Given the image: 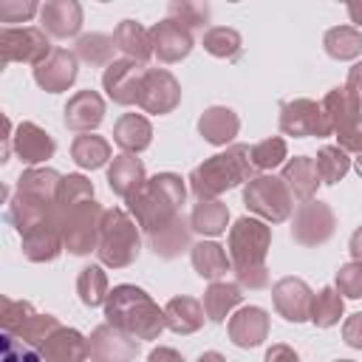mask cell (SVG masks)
Masks as SVG:
<instances>
[{"label":"cell","instance_id":"1","mask_svg":"<svg viewBox=\"0 0 362 362\" xmlns=\"http://www.w3.org/2000/svg\"><path fill=\"white\" fill-rule=\"evenodd\" d=\"M269 246H272V226L266 221L243 215L235 221V226H229V260L240 288L260 291L269 286V269H266Z\"/></svg>","mask_w":362,"mask_h":362},{"label":"cell","instance_id":"2","mask_svg":"<svg viewBox=\"0 0 362 362\" xmlns=\"http://www.w3.org/2000/svg\"><path fill=\"white\" fill-rule=\"evenodd\" d=\"M255 178V164H252V147L249 144H229L223 153H215L204 158L192 173H189V189L198 201H215L221 192L249 184Z\"/></svg>","mask_w":362,"mask_h":362},{"label":"cell","instance_id":"3","mask_svg":"<svg viewBox=\"0 0 362 362\" xmlns=\"http://www.w3.org/2000/svg\"><path fill=\"white\" fill-rule=\"evenodd\" d=\"M105 317L110 325L122 328L136 339H158V334L167 328L164 308H158V303L144 288L130 283L110 288L105 303Z\"/></svg>","mask_w":362,"mask_h":362},{"label":"cell","instance_id":"4","mask_svg":"<svg viewBox=\"0 0 362 362\" xmlns=\"http://www.w3.org/2000/svg\"><path fill=\"white\" fill-rule=\"evenodd\" d=\"M187 198V187L181 181V175L175 173H158L153 178H147V184L141 187V192L136 198L127 201L133 221L139 223V229L144 235L164 229L167 223H173L181 215Z\"/></svg>","mask_w":362,"mask_h":362},{"label":"cell","instance_id":"5","mask_svg":"<svg viewBox=\"0 0 362 362\" xmlns=\"http://www.w3.org/2000/svg\"><path fill=\"white\" fill-rule=\"evenodd\" d=\"M139 252H141L139 223L119 206L105 209L102 235H99V246H96V255H99L102 266L127 269L130 263H136Z\"/></svg>","mask_w":362,"mask_h":362},{"label":"cell","instance_id":"6","mask_svg":"<svg viewBox=\"0 0 362 362\" xmlns=\"http://www.w3.org/2000/svg\"><path fill=\"white\" fill-rule=\"evenodd\" d=\"M102 218H105V206L90 198L82 201L65 212H57V223L62 232V243L71 255H90L99 246V235H102Z\"/></svg>","mask_w":362,"mask_h":362},{"label":"cell","instance_id":"7","mask_svg":"<svg viewBox=\"0 0 362 362\" xmlns=\"http://www.w3.org/2000/svg\"><path fill=\"white\" fill-rule=\"evenodd\" d=\"M243 204L266 223H283L294 209V198L280 175H255L243 187Z\"/></svg>","mask_w":362,"mask_h":362},{"label":"cell","instance_id":"8","mask_svg":"<svg viewBox=\"0 0 362 362\" xmlns=\"http://www.w3.org/2000/svg\"><path fill=\"white\" fill-rule=\"evenodd\" d=\"M331 130L337 133V141L345 153H362V107L348 96L345 85L342 88H331L325 93V99L320 102Z\"/></svg>","mask_w":362,"mask_h":362},{"label":"cell","instance_id":"9","mask_svg":"<svg viewBox=\"0 0 362 362\" xmlns=\"http://www.w3.org/2000/svg\"><path fill=\"white\" fill-rule=\"evenodd\" d=\"M51 51L54 48H51L48 34L42 28H34V25H23V28L6 25L0 31V57H3V65H8V62H31L37 68Z\"/></svg>","mask_w":362,"mask_h":362},{"label":"cell","instance_id":"10","mask_svg":"<svg viewBox=\"0 0 362 362\" xmlns=\"http://www.w3.org/2000/svg\"><path fill=\"white\" fill-rule=\"evenodd\" d=\"M337 229V215L325 201H305L297 206L294 221H291V238L300 246H322Z\"/></svg>","mask_w":362,"mask_h":362},{"label":"cell","instance_id":"11","mask_svg":"<svg viewBox=\"0 0 362 362\" xmlns=\"http://www.w3.org/2000/svg\"><path fill=\"white\" fill-rule=\"evenodd\" d=\"M280 130L294 139L305 136H331V122L320 102L314 99H291L280 105Z\"/></svg>","mask_w":362,"mask_h":362},{"label":"cell","instance_id":"12","mask_svg":"<svg viewBox=\"0 0 362 362\" xmlns=\"http://www.w3.org/2000/svg\"><path fill=\"white\" fill-rule=\"evenodd\" d=\"M181 102V85L178 79L164 68H147L139 90V107L153 116L173 113Z\"/></svg>","mask_w":362,"mask_h":362},{"label":"cell","instance_id":"13","mask_svg":"<svg viewBox=\"0 0 362 362\" xmlns=\"http://www.w3.org/2000/svg\"><path fill=\"white\" fill-rule=\"evenodd\" d=\"M88 354L93 362H133L139 354V339L124 334L122 328L105 322V325L90 331Z\"/></svg>","mask_w":362,"mask_h":362},{"label":"cell","instance_id":"14","mask_svg":"<svg viewBox=\"0 0 362 362\" xmlns=\"http://www.w3.org/2000/svg\"><path fill=\"white\" fill-rule=\"evenodd\" d=\"M144 65L133 59H113L102 74V88L116 105H139V90L144 79Z\"/></svg>","mask_w":362,"mask_h":362},{"label":"cell","instance_id":"15","mask_svg":"<svg viewBox=\"0 0 362 362\" xmlns=\"http://www.w3.org/2000/svg\"><path fill=\"white\" fill-rule=\"evenodd\" d=\"M272 303H274V308H277V314L283 320H288V322H305V320H311L314 291L300 277H280L272 286Z\"/></svg>","mask_w":362,"mask_h":362},{"label":"cell","instance_id":"16","mask_svg":"<svg viewBox=\"0 0 362 362\" xmlns=\"http://www.w3.org/2000/svg\"><path fill=\"white\" fill-rule=\"evenodd\" d=\"M79 74V59L68 48H54L37 68H34V82L48 90V93H62L76 82Z\"/></svg>","mask_w":362,"mask_h":362},{"label":"cell","instance_id":"17","mask_svg":"<svg viewBox=\"0 0 362 362\" xmlns=\"http://www.w3.org/2000/svg\"><path fill=\"white\" fill-rule=\"evenodd\" d=\"M11 150L14 156L28 164V167H37L42 161H48L54 153H57V144L51 139L48 130H42L40 124L34 122H20L14 127V136H11Z\"/></svg>","mask_w":362,"mask_h":362},{"label":"cell","instance_id":"18","mask_svg":"<svg viewBox=\"0 0 362 362\" xmlns=\"http://www.w3.org/2000/svg\"><path fill=\"white\" fill-rule=\"evenodd\" d=\"M150 42H153V54L161 62H181L189 51H192V31H187L181 23L175 20H161L150 28Z\"/></svg>","mask_w":362,"mask_h":362},{"label":"cell","instance_id":"19","mask_svg":"<svg viewBox=\"0 0 362 362\" xmlns=\"http://www.w3.org/2000/svg\"><path fill=\"white\" fill-rule=\"evenodd\" d=\"M102 119H105V99L90 88L76 90L65 102V127L79 136L96 130L102 124Z\"/></svg>","mask_w":362,"mask_h":362},{"label":"cell","instance_id":"20","mask_svg":"<svg viewBox=\"0 0 362 362\" xmlns=\"http://www.w3.org/2000/svg\"><path fill=\"white\" fill-rule=\"evenodd\" d=\"M20 246H23V255L31 263H51V260H57L62 255V249H65L57 215L51 221H45V223L28 229L25 235H20Z\"/></svg>","mask_w":362,"mask_h":362},{"label":"cell","instance_id":"21","mask_svg":"<svg viewBox=\"0 0 362 362\" xmlns=\"http://www.w3.org/2000/svg\"><path fill=\"white\" fill-rule=\"evenodd\" d=\"M226 331L238 348H257L269 337V314L260 305H243L229 317Z\"/></svg>","mask_w":362,"mask_h":362},{"label":"cell","instance_id":"22","mask_svg":"<svg viewBox=\"0 0 362 362\" xmlns=\"http://www.w3.org/2000/svg\"><path fill=\"white\" fill-rule=\"evenodd\" d=\"M147 184L144 175V164L133 156V153H122L110 161L107 167V187L113 189V195H119L122 201H130L141 192V187Z\"/></svg>","mask_w":362,"mask_h":362},{"label":"cell","instance_id":"23","mask_svg":"<svg viewBox=\"0 0 362 362\" xmlns=\"http://www.w3.org/2000/svg\"><path fill=\"white\" fill-rule=\"evenodd\" d=\"M40 23L51 37H74L82 28V6L76 0H48L45 6H40Z\"/></svg>","mask_w":362,"mask_h":362},{"label":"cell","instance_id":"24","mask_svg":"<svg viewBox=\"0 0 362 362\" xmlns=\"http://www.w3.org/2000/svg\"><path fill=\"white\" fill-rule=\"evenodd\" d=\"M280 178L286 181V187H288V192H291V198H294L297 204L311 201L314 192H317V187L322 184V181H320V173H317V164H314V158H308V156H294V158H288V161L283 164Z\"/></svg>","mask_w":362,"mask_h":362},{"label":"cell","instance_id":"25","mask_svg":"<svg viewBox=\"0 0 362 362\" xmlns=\"http://www.w3.org/2000/svg\"><path fill=\"white\" fill-rule=\"evenodd\" d=\"M40 356H42V362H85V359H90L88 339L76 328H65V325H59L48 337V342L40 348Z\"/></svg>","mask_w":362,"mask_h":362},{"label":"cell","instance_id":"26","mask_svg":"<svg viewBox=\"0 0 362 362\" xmlns=\"http://www.w3.org/2000/svg\"><path fill=\"white\" fill-rule=\"evenodd\" d=\"M147 246L153 249L156 257H164V260H173V257L184 255L187 249H192V226H189V221L184 215H178L164 229L150 232L147 235Z\"/></svg>","mask_w":362,"mask_h":362},{"label":"cell","instance_id":"27","mask_svg":"<svg viewBox=\"0 0 362 362\" xmlns=\"http://www.w3.org/2000/svg\"><path fill=\"white\" fill-rule=\"evenodd\" d=\"M240 130V119L232 107H223V105H212L201 113L198 119V133L204 136V141L215 144V147H223L229 144Z\"/></svg>","mask_w":362,"mask_h":362},{"label":"cell","instance_id":"28","mask_svg":"<svg viewBox=\"0 0 362 362\" xmlns=\"http://www.w3.org/2000/svg\"><path fill=\"white\" fill-rule=\"evenodd\" d=\"M57 212H54V204L48 201H37V198H28V195H20L14 192V198L8 201V212H6V221L20 232L25 235L28 229L51 221Z\"/></svg>","mask_w":362,"mask_h":362},{"label":"cell","instance_id":"29","mask_svg":"<svg viewBox=\"0 0 362 362\" xmlns=\"http://www.w3.org/2000/svg\"><path fill=\"white\" fill-rule=\"evenodd\" d=\"M204 317H206L204 303H198L195 297H187V294L173 297L164 305V322H167V328L173 334H184V337L195 334L204 325Z\"/></svg>","mask_w":362,"mask_h":362},{"label":"cell","instance_id":"30","mask_svg":"<svg viewBox=\"0 0 362 362\" xmlns=\"http://www.w3.org/2000/svg\"><path fill=\"white\" fill-rule=\"evenodd\" d=\"M113 42L116 48L124 54V59L133 62H147L153 57V42H150V28L139 25L136 20H122L113 31Z\"/></svg>","mask_w":362,"mask_h":362},{"label":"cell","instance_id":"31","mask_svg":"<svg viewBox=\"0 0 362 362\" xmlns=\"http://www.w3.org/2000/svg\"><path fill=\"white\" fill-rule=\"evenodd\" d=\"M189 260H192V269L198 277L204 280H221L229 269H232V260L229 255L223 252V246H218L215 240H201V243H192L189 249Z\"/></svg>","mask_w":362,"mask_h":362},{"label":"cell","instance_id":"32","mask_svg":"<svg viewBox=\"0 0 362 362\" xmlns=\"http://www.w3.org/2000/svg\"><path fill=\"white\" fill-rule=\"evenodd\" d=\"M113 141L124 150V153H141L150 147L153 141V127L141 113H124L116 124H113Z\"/></svg>","mask_w":362,"mask_h":362},{"label":"cell","instance_id":"33","mask_svg":"<svg viewBox=\"0 0 362 362\" xmlns=\"http://www.w3.org/2000/svg\"><path fill=\"white\" fill-rule=\"evenodd\" d=\"M59 181H62V175L57 170H51V167H28L17 178V192L28 195V198H37V201L54 204Z\"/></svg>","mask_w":362,"mask_h":362},{"label":"cell","instance_id":"34","mask_svg":"<svg viewBox=\"0 0 362 362\" xmlns=\"http://www.w3.org/2000/svg\"><path fill=\"white\" fill-rule=\"evenodd\" d=\"M240 300H243V294H240V286H238V283H226V280L209 283V288L204 291V311H206V320L223 322V320L229 317V311L240 305Z\"/></svg>","mask_w":362,"mask_h":362},{"label":"cell","instance_id":"35","mask_svg":"<svg viewBox=\"0 0 362 362\" xmlns=\"http://www.w3.org/2000/svg\"><path fill=\"white\" fill-rule=\"evenodd\" d=\"M226 223H229V206L223 201H198L192 206V215H189V226L192 232L198 235H223L226 232Z\"/></svg>","mask_w":362,"mask_h":362},{"label":"cell","instance_id":"36","mask_svg":"<svg viewBox=\"0 0 362 362\" xmlns=\"http://www.w3.org/2000/svg\"><path fill=\"white\" fill-rule=\"evenodd\" d=\"M71 158L82 170H99L110 158V141L96 136V133H82L71 144Z\"/></svg>","mask_w":362,"mask_h":362},{"label":"cell","instance_id":"37","mask_svg":"<svg viewBox=\"0 0 362 362\" xmlns=\"http://www.w3.org/2000/svg\"><path fill=\"white\" fill-rule=\"evenodd\" d=\"M322 45L331 59H339V62L356 59L362 54V31L356 25H334L325 31Z\"/></svg>","mask_w":362,"mask_h":362},{"label":"cell","instance_id":"38","mask_svg":"<svg viewBox=\"0 0 362 362\" xmlns=\"http://www.w3.org/2000/svg\"><path fill=\"white\" fill-rule=\"evenodd\" d=\"M113 51H116V42L107 34H82L74 45L76 59L88 62L90 68H99V65L107 68L113 62Z\"/></svg>","mask_w":362,"mask_h":362},{"label":"cell","instance_id":"39","mask_svg":"<svg viewBox=\"0 0 362 362\" xmlns=\"http://www.w3.org/2000/svg\"><path fill=\"white\" fill-rule=\"evenodd\" d=\"M204 51L218 57V59H238L240 51H243V42H240V34L229 25H209L204 31Z\"/></svg>","mask_w":362,"mask_h":362},{"label":"cell","instance_id":"40","mask_svg":"<svg viewBox=\"0 0 362 362\" xmlns=\"http://www.w3.org/2000/svg\"><path fill=\"white\" fill-rule=\"evenodd\" d=\"M76 294L82 300V305L88 308H96V305H105L107 303V274L102 272V266H85L76 277Z\"/></svg>","mask_w":362,"mask_h":362},{"label":"cell","instance_id":"41","mask_svg":"<svg viewBox=\"0 0 362 362\" xmlns=\"http://www.w3.org/2000/svg\"><path fill=\"white\" fill-rule=\"evenodd\" d=\"M314 164H317V173H320V181H322V184H337V181H342V178L348 175V170H351V158H348V153H345L339 144H325V147H320Z\"/></svg>","mask_w":362,"mask_h":362},{"label":"cell","instance_id":"42","mask_svg":"<svg viewBox=\"0 0 362 362\" xmlns=\"http://www.w3.org/2000/svg\"><path fill=\"white\" fill-rule=\"evenodd\" d=\"M93 198V184L79 175V173H68L62 175L59 187H57V195H54V212H65L82 201H90Z\"/></svg>","mask_w":362,"mask_h":362},{"label":"cell","instance_id":"43","mask_svg":"<svg viewBox=\"0 0 362 362\" xmlns=\"http://www.w3.org/2000/svg\"><path fill=\"white\" fill-rule=\"evenodd\" d=\"M345 311V303H342V294L334 288V286H325L314 294V303H311V322L317 328H331L339 322Z\"/></svg>","mask_w":362,"mask_h":362},{"label":"cell","instance_id":"44","mask_svg":"<svg viewBox=\"0 0 362 362\" xmlns=\"http://www.w3.org/2000/svg\"><path fill=\"white\" fill-rule=\"evenodd\" d=\"M34 317H37V311H34V305H31V303L3 297V314H0L3 334H14V337H20V331H23Z\"/></svg>","mask_w":362,"mask_h":362},{"label":"cell","instance_id":"45","mask_svg":"<svg viewBox=\"0 0 362 362\" xmlns=\"http://www.w3.org/2000/svg\"><path fill=\"white\" fill-rule=\"evenodd\" d=\"M286 153H288L286 139L269 136V139L252 144V164H255V170H274L286 161Z\"/></svg>","mask_w":362,"mask_h":362},{"label":"cell","instance_id":"46","mask_svg":"<svg viewBox=\"0 0 362 362\" xmlns=\"http://www.w3.org/2000/svg\"><path fill=\"white\" fill-rule=\"evenodd\" d=\"M170 20L181 23L187 31L204 28L209 23V6L206 3H195V0H173L170 3Z\"/></svg>","mask_w":362,"mask_h":362},{"label":"cell","instance_id":"47","mask_svg":"<svg viewBox=\"0 0 362 362\" xmlns=\"http://www.w3.org/2000/svg\"><path fill=\"white\" fill-rule=\"evenodd\" d=\"M59 325H62V322H59L54 314H37V317H34V320L20 331V339L40 351V348L48 342V337H51Z\"/></svg>","mask_w":362,"mask_h":362},{"label":"cell","instance_id":"48","mask_svg":"<svg viewBox=\"0 0 362 362\" xmlns=\"http://www.w3.org/2000/svg\"><path fill=\"white\" fill-rule=\"evenodd\" d=\"M342 297H348V300H359L362 297V263H356V260H351V263H345V266H339V272H337V286H334Z\"/></svg>","mask_w":362,"mask_h":362},{"label":"cell","instance_id":"49","mask_svg":"<svg viewBox=\"0 0 362 362\" xmlns=\"http://www.w3.org/2000/svg\"><path fill=\"white\" fill-rule=\"evenodd\" d=\"M0 348H3V362H42L40 351L14 334H0Z\"/></svg>","mask_w":362,"mask_h":362},{"label":"cell","instance_id":"50","mask_svg":"<svg viewBox=\"0 0 362 362\" xmlns=\"http://www.w3.org/2000/svg\"><path fill=\"white\" fill-rule=\"evenodd\" d=\"M37 11H40V6H37L34 0H25V3H20V0H6V3H0V20H3V23H25V20H31Z\"/></svg>","mask_w":362,"mask_h":362},{"label":"cell","instance_id":"51","mask_svg":"<svg viewBox=\"0 0 362 362\" xmlns=\"http://www.w3.org/2000/svg\"><path fill=\"white\" fill-rule=\"evenodd\" d=\"M342 339H345V345L362 351V311H356V314H351V317L345 320V325H342Z\"/></svg>","mask_w":362,"mask_h":362},{"label":"cell","instance_id":"52","mask_svg":"<svg viewBox=\"0 0 362 362\" xmlns=\"http://www.w3.org/2000/svg\"><path fill=\"white\" fill-rule=\"evenodd\" d=\"M345 90L348 96L362 107V62H356L351 71H348V82H345Z\"/></svg>","mask_w":362,"mask_h":362},{"label":"cell","instance_id":"53","mask_svg":"<svg viewBox=\"0 0 362 362\" xmlns=\"http://www.w3.org/2000/svg\"><path fill=\"white\" fill-rule=\"evenodd\" d=\"M263 362H303V359L297 356L294 348H288L286 342H277V345H272V348L266 351V359H263Z\"/></svg>","mask_w":362,"mask_h":362},{"label":"cell","instance_id":"54","mask_svg":"<svg viewBox=\"0 0 362 362\" xmlns=\"http://www.w3.org/2000/svg\"><path fill=\"white\" fill-rule=\"evenodd\" d=\"M147 362H187L175 348H167V345H158V348H153L150 351V356H147Z\"/></svg>","mask_w":362,"mask_h":362},{"label":"cell","instance_id":"55","mask_svg":"<svg viewBox=\"0 0 362 362\" xmlns=\"http://www.w3.org/2000/svg\"><path fill=\"white\" fill-rule=\"evenodd\" d=\"M348 249H351V257H354L356 263H362V226H356V229H354Z\"/></svg>","mask_w":362,"mask_h":362},{"label":"cell","instance_id":"56","mask_svg":"<svg viewBox=\"0 0 362 362\" xmlns=\"http://www.w3.org/2000/svg\"><path fill=\"white\" fill-rule=\"evenodd\" d=\"M348 14H351V23L362 25V0L359 3H348Z\"/></svg>","mask_w":362,"mask_h":362},{"label":"cell","instance_id":"57","mask_svg":"<svg viewBox=\"0 0 362 362\" xmlns=\"http://www.w3.org/2000/svg\"><path fill=\"white\" fill-rule=\"evenodd\" d=\"M198 362H226V356L218 354V351H204V354L198 356Z\"/></svg>","mask_w":362,"mask_h":362},{"label":"cell","instance_id":"58","mask_svg":"<svg viewBox=\"0 0 362 362\" xmlns=\"http://www.w3.org/2000/svg\"><path fill=\"white\" fill-rule=\"evenodd\" d=\"M356 173H359V178H362V153L356 156Z\"/></svg>","mask_w":362,"mask_h":362},{"label":"cell","instance_id":"59","mask_svg":"<svg viewBox=\"0 0 362 362\" xmlns=\"http://www.w3.org/2000/svg\"><path fill=\"white\" fill-rule=\"evenodd\" d=\"M337 362H354V359H337Z\"/></svg>","mask_w":362,"mask_h":362}]
</instances>
